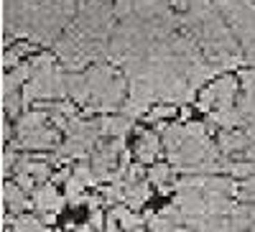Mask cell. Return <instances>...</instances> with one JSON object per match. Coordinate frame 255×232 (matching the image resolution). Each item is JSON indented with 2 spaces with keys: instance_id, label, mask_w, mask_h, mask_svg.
<instances>
[{
  "instance_id": "obj_10",
  "label": "cell",
  "mask_w": 255,
  "mask_h": 232,
  "mask_svg": "<svg viewBox=\"0 0 255 232\" xmlns=\"http://www.w3.org/2000/svg\"><path fill=\"white\" fill-rule=\"evenodd\" d=\"M110 215L120 222L123 232H148V230H145V220H143L138 212H133L128 204H115Z\"/></svg>"
},
{
  "instance_id": "obj_7",
  "label": "cell",
  "mask_w": 255,
  "mask_h": 232,
  "mask_svg": "<svg viewBox=\"0 0 255 232\" xmlns=\"http://www.w3.org/2000/svg\"><path fill=\"white\" fill-rule=\"evenodd\" d=\"M133 151H135L138 163L153 166V163H158L161 151H166V148H163V138H158V133H153V130H140Z\"/></svg>"
},
{
  "instance_id": "obj_8",
  "label": "cell",
  "mask_w": 255,
  "mask_h": 232,
  "mask_svg": "<svg viewBox=\"0 0 255 232\" xmlns=\"http://www.w3.org/2000/svg\"><path fill=\"white\" fill-rule=\"evenodd\" d=\"M3 204H5V209H8V215H18V217H20V212H23V209L33 207V202L26 197V192H23V189H20L15 181H5V184H3Z\"/></svg>"
},
{
  "instance_id": "obj_14",
  "label": "cell",
  "mask_w": 255,
  "mask_h": 232,
  "mask_svg": "<svg viewBox=\"0 0 255 232\" xmlns=\"http://www.w3.org/2000/svg\"><path fill=\"white\" fill-rule=\"evenodd\" d=\"M174 115H179V108L176 105H153L151 110H148V120H168V117H174Z\"/></svg>"
},
{
  "instance_id": "obj_12",
  "label": "cell",
  "mask_w": 255,
  "mask_h": 232,
  "mask_svg": "<svg viewBox=\"0 0 255 232\" xmlns=\"http://www.w3.org/2000/svg\"><path fill=\"white\" fill-rule=\"evenodd\" d=\"M10 232H46V227H44V220H38L33 215H20L15 217Z\"/></svg>"
},
{
  "instance_id": "obj_11",
  "label": "cell",
  "mask_w": 255,
  "mask_h": 232,
  "mask_svg": "<svg viewBox=\"0 0 255 232\" xmlns=\"http://www.w3.org/2000/svg\"><path fill=\"white\" fill-rule=\"evenodd\" d=\"M31 79V64H18L15 69L5 72L3 77V95H13L20 87H26V82Z\"/></svg>"
},
{
  "instance_id": "obj_3",
  "label": "cell",
  "mask_w": 255,
  "mask_h": 232,
  "mask_svg": "<svg viewBox=\"0 0 255 232\" xmlns=\"http://www.w3.org/2000/svg\"><path fill=\"white\" fill-rule=\"evenodd\" d=\"M31 79L23 87V105H44V102H56V97L69 95L67 77L54 54H38L31 61Z\"/></svg>"
},
{
  "instance_id": "obj_4",
  "label": "cell",
  "mask_w": 255,
  "mask_h": 232,
  "mask_svg": "<svg viewBox=\"0 0 255 232\" xmlns=\"http://www.w3.org/2000/svg\"><path fill=\"white\" fill-rule=\"evenodd\" d=\"M240 79L235 77V74H222V77H217V79H212L207 87L199 92V97H197V108L202 110V113H220V110H227V108H232V102H235V97H238V84Z\"/></svg>"
},
{
  "instance_id": "obj_5",
  "label": "cell",
  "mask_w": 255,
  "mask_h": 232,
  "mask_svg": "<svg viewBox=\"0 0 255 232\" xmlns=\"http://www.w3.org/2000/svg\"><path fill=\"white\" fill-rule=\"evenodd\" d=\"M31 202L36 207V212H41L44 225H54L56 217L61 215L64 204H67V197L56 189V184H41L36 192L31 194Z\"/></svg>"
},
{
  "instance_id": "obj_2",
  "label": "cell",
  "mask_w": 255,
  "mask_h": 232,
  "mask_svg": "<svg viewBox=\"0 0 255 232\" xmlns=\"http://www.w3.org/2000/svg\"><path fill=\"white\" fill-rule=\"evenodd\" d=\"M87 82V110L102 113V115H115L120 105H125L128 92V77L118 72L110 64H95L84 72Z\"/></svg>"
},
{
  "instance_id": "obj_1",
  "label": "cell",
  "mask_w": 255,
  "mask_h": 232,
  "mask_svg": "<svg viewBox=\"0 0 255 232\" xmlns=\"http://www.w3.org/2000/svg\"><path fill=\"white\" fill-rule=\"evenodd\" d=\"M163 148L171 166L186 174H220L230 168V161L212 143L204 122H186V125H168L163 128Z\"/></svg>"
},
{
  "instance_id": "obj_18",
  "label": "cell",
  "mask_w": 255,
  "mask_h": 232,
  "mask_svg": "<svg viewBox=\"0 0 255 232\" xmlns=\"http://www.w3.org/2000/svg\"><path fill=\"white\" fill-rule=\"evenodd\" d=\"M102 232H123V227H120V222H118L113 215H108V220H105V227H102Z\"/></svg>"
},
{
  "instance_id": "obj_13",
  "label": "cell",
  "mask_w": 255,
  "mask_h": 232,
  "mask_svg": "<svg viewBox=\"0 0 255 232\" xmlns=\"http://www.w3.org/2000/svg\"><path fill=\"white\" fill-rule=\"evenodd\" d=\"M168 179H171V166H166V163H153L151 168H148V181H151V186L168 189Z\"/></svg>"
},
{
  "instance_id": "obj_20",
  "label": "cell",
  "mask_w": 255,
  "mask_h": 232,
  "mask_svg": "<svg viewBox=\"0 0 255 232\" xmlns=\"http://www.w3.org/2000/svg\"><path fill=\"white\" fill-rule=\"evenodd\" d=\"M61 232H97L92 225H84V227H77V230H61Z\"/></svg>"
},
{
  "instance_id": "obj_15",
  "label": "cell",
  "mask_w": 255,
  "mask_h": 232,
  "mask_svg": "<svg viewBox=\"0 0 255 232\" xmlns=\"http://www.w3.org/2000/svg\"><path fill=\"white\" fill-rule=\"evenodd\" d=\"M15 166H18L15 145H5V151H3V176H5V179H8L10 174H15Z\"/></svg>"
},
{
  "instance_id": "obj_19",
  "label": "cell",
  "mask_w": 255,
  "mask_h": 232,
  "mask_svg": "<svg viewBox=\"0 0 255 232\" xmlns=\"http://www.w3.org/2000/svg\"><path fill=\"white\" fill-rule=\"evenodd\" d=\"M10 135H13V128H10V120H8V117H3V140L8 143V140H10Z\"/></svg>"
},
{
  "instance_id": "obj_17",
  "label": "cell",
  "mask_w": 255,
  "mask_h": 232,
  "mask_svg": "<svg viewBox=\"0 0 255 232\" xmlns=\"http://www.w3.org/2000/svg\"><path fill=\"white\" fill-rule=\"evenodd\" d=\"M240 84H243L245 92H255V67L240 72Z\"/></svg>"
},
{
  "instance_id": "obj_6",
  "label": "cell",
  "mask_w": 255,
  "mask_h": 232,
  "mask_svg": "<svg viewBox=\"0 0 255 232\" xmlns=\"http://www.w3.org/2000/svg\"><path fill=\"white\" fill-rule=\"evenodd\" d=\"M13 145L15 148H26V151H56L59 148V128H41V130H36V133H31V135H23V138H15L13 140Z\"/></svg>"
},
{
  "instance_id": "obj_9",
  "label": "cell",
  "mask_w": 255,
  "mask_h": 232,
  "mask_svg": "<svg viewBox=\"0 0 255 232\" xmlns=\"http://www.w3.org/2000/svg\"><path fill=\"white\" fill-rule=\"evenodd\" d=\"M15 174H26V176H31L38 186L54 176V174H51V163H49V161H33V158H18Z\"/></svg>"
},
{
  "instance_id": "obj_16",
  "label": "cell",
  "mask_w": 255,
  "mask_h": 232,
  "mask_svg": "<svg viewBox=\"0 0 255 232\" xmlns=\"http://www.w3.org/2000/svg\"><path fill=\"white\" fill-rule=\"evenodd\" d=\"M115 15L118 18H123V20H128L133 13H135V0H115Z\"/></svg>"
}]
</instances>
